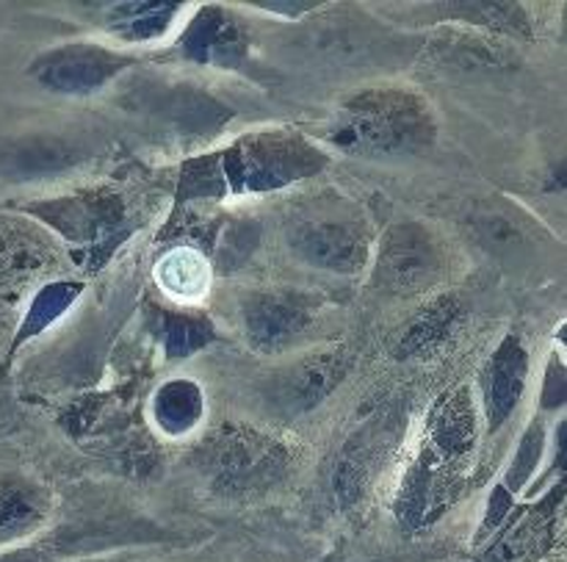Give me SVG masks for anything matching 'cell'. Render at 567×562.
Returning <instances> with one entry per match:
<instances>
[{
    "label": "cell",
    "instance_id": "6da1fadb",
    "mask_svg": "<svg viewBox=\"0 0 567 562\" xmlns=\"http://www.w3.org/2000/svg\"><path fill=\"white\" fill-rule=\"evenodd\" d=\"M435 116L426 100L404 89L354 94L324 127V139L332 147L365 159L424 153L435 142Z\"/></svg>",
    "mask_w": 567,
    "mask_h": 562
},
{
    "label": "cell",
    "instance_id": "7a4b0ae2",
    "mask_svg": "<svg viewBox=\"0 0 567 562\" xmlns=\"http://www.w3.org/2000/svg\"><path fill=\"white\" fill-rule=\"evenodd\" d=\"M476 438V416L465 391H452L441 399L430 419L424 458L415 466L413 488L402 493V515L408 524L424 527L441 515L452 499L454 471L468 458Z\"/></svg>",
    "mask_w": 567,
    "mask_h": 562
},
{
    "label": "cell",
    "instance_id": "3957f363",
    "mask_svg": "<svg viewBox=\"0 0 567 562\" xmlns=\"http://www.w3.org/2000/svg\"><path fill=\"white\" fill-rule=\"evenodd\" d=\"M288 244L299 260L336 275H352L369 258L363 214L347 200H327L305 208L288 225Z\"/></svg>",
    "mask_w": 567,
    "mask_h": 562
},
{
    "label": "cell",
    "instance_id": "277c9868",
    "mask_svg": "<svg viewBox=\"0 0 567 562\" xmlns=\"http://www.w3.org/2000/svg\"><path fill=\"white\" fill-rule=\"evenodd\" d=\"M321 164L324 155L297 133H255L221 155L219 181L225 192H266L316 175Z\"/></svg>",
    "mask_w": 567,
    "mask_h": 562
},
{
    "label": "cell",
    "instance_id": "5b68a950",
    "mask_svg": "<svg viewBox=\"0 0 567 562\" xmlns=\"http://www.w3.org/2000/svg\"><path fill=\"white\" fill-rule=\"evenodd\" d=\"M136 64V55L97 42H66L39 53L28 75L42 89L70 98H86L114 81L122 70Z\"/></svg>",
    "mask_w": 567,
    "mask_h": 562
},
{
    "label": "cell",
    "instance_id": "8992f818",
    "mask_svg": "<svg viewBox=\"0 0 567 562\" xmlns=\"http://www.w3.org/2000/svg\"><path fill=\"white\" fill-rule=\"evenodd\" d=\"M446 275L441 242L419 222H402L385 233L377 253L374 283L388 294H421Z\"/></svg>",
    "mask_w": 567,
    "mask_h": 562
},
{
    "label": "cell",
    "instance_id": "52a82bcc",
    "mask_svg": "<svg viewBox=\"0 0 567 562\" xmlns=\"http://www.w3.org/2000/svg\"><path fill=\"white\" fill-rule=\"evenodd\" d=\"M316 299L302 292H255L244 299L241 319L247 338L260 352L291 347L316 319Z\"/></svg>",
    "mask_w": 567,
    "mask_h": 562
},
{
    "label": "cell",
    "instance_id": "ba28073f",
    "mask_svg": "<svg viewBox=\"0 0 567 562\" xmlns=\"http://www.w3.org/2000/svg\"><path fill=\"white\" fill-rule=\"evenodd\" d=\"M25 211L59 231L66 242L83 244V247H100L125 222L120 200L105 197V194L42 200V203H31Z\"/></svg>",
    "mask_w": 567,
    "mask_h": 562
},
{
    "label": "cell",
    "instance_id": "9c48e42d",
    "mask_svg": "<svg viewBox=\"0 0 567 562\" xmlns=\"http://www.w3.org/2000/svg\"><path fill=\"white\" fill-rule=\"evenodd\" d=\"M86 161L81 144L53 133H25V136L0 139V181L33 183L64 175L72 166Z\"/></svg>",
    "mask_w": 567,
    "mask_h": 562
},
{
    "label": "cell",
    "instance_id": "30bf717a",
    "mask_svg": "<svg viewBox=\"0 0 567 562\" xmlns=\"http://www.w3.org/2000/svg\"><path fill=\"white\" fill-rule=\"evenodd\" d=\"M526 377H529V358H526L524 344L515 336H507L502 347L491 355L480 377L482 405H485L491 430H498L513 416V410L518 408L520 397H524Z\"/></svg>",
    "mask_w": 567,
    "mask_h": 562
},
{
    "label": "cell",
    "instance_id": "8fae6325",
    "mask_svg": "<svg viewBox=\"0 0 567 562\" xmlns=\"http://www.w3.org/2000/svg\"><path fill=\"white\" fill-rule=\"evenodd\" d=\"M210 463L221 486L247 491L252 482L271 480L286 466V454L277 443L264 441L258 436H227L210 443Z\"/></svg>",
    "mask_w": 567,
    "mask_h": 562
},
{
    "label": "cell",
    "instance_id": "7c38bea8",
    "mask_svg": "<svg viewBox=\"0 0 567 562\" xmlns=\"http://www.w3.org/2000/svg\"><path fill=\"white\" fill-rule=\"evenodd\" d=\"M53 497L44 486L25 474L0 477V549L20 546L37 535L50 519Z\"/></svg>",
    "mask_w": 567,
    "mask_h": 562
},
{
    "label": "cell",
    "instance_id": "4fadbf2b",
    "mask_svg": "<svg viewBox=\"0 0 567 562\" xmlns=\"http://www.w3.org/2000/svg\"><path fill=\"white\" fill-rule=\"evenodd\" d=\"M247 50V33L225 9H203L186 28L183 53L197 64L233 67Z\"/></svg>",
    "mask_w": 567,
    "mask_h": 562
},
{
    "label": "cell",
    "instance_id": "5bb4252c",
    "mask_svg": "<svg viewBox=\"0 0 567 562\" xmlns=\"http://www.w3.org/2000/svg\"><path fill=\"white\" fill-rule=\"evenodd\" d=\"M388 416H377L371 419L352 441L343 449L341 460H338L336 471V493L343 502H354L360 499V493L365 491L371 480V471L374 466L385 458V443L391 441V425H388Z\"/></svg>",
    "mask_w": 567,
    "mask_h": 562
},
{
    "label": "cell",
    "instance_id": "9a60e30c",
    "mask_svg": "<svg viewBox=\"0 0 567 562\" xmlns=\"http://www.w3.org/2000/svg\"><path fill=\"white\" fill-rule=\"evenodd\" d=\"M210 260L197 247H172L155 264V283L166 297L183 305L203 303L210 294Z\"/></svg>",
    "mask_w": 567,
    "mask_h": 562
},
{
    "label": "cell",
    "instance_id": "2e32d148",
    "mask_svg": "<svg viewBox=\"0 0 567 562\" xmlns=\"http://www.w3.org/2000/svg\"><path fill=\"white\" fill-rule=\"evenodd\" d=\"M183 6L172 3V0H125V3H114L105 9V31L114 33L120 42L138 44L150 42V39L164 37L172 28V22L181 17Z\"/></svg>",
    "mask_w": 567,
    "mask_h": 562
},
{
    "label": "cell",
    "instance_id": "e0dca14e",
    "mask_svg": "<svg viewBox=\"0 0 567 562\" xmlns=\"http://www.w3.org/2000/svg\"><path fill=\"white\" fill-rule=\"evenodd\" d=\"M205 416V397L197 382L192 380H169L158 388L153 399V419L161 432L177 438L197 430Z\"/></svg>",
    "mask_w": 567,
    "mask_h": 562
},
{
    "label": "cell",
    "instance_id": "ac0fdd59",
    "mask_svg": "<svg viewBox=\"0 0 567 562\" xmlns=\"http://www.w3.org/2000/svg\"><path fill=\"white\" fill-rule=\"evenodd\" d=\"M78 294H81V286H78V283H70V280H59V283H50V286H44L42 292L31 299V305H28L25 316H22L20 327H17V333H14L11 349H20L22 344H28L31 338H37L39 333L48 330L53 321H59L61 314H64L72 303H75Z\"/></svg>",
    "mask_w": 567,
    "mask_h": 562
},
{
    "label": "cell",
    "instance_id": "d6986e66",
    "mask_svg": "<svg viewBox=\"0 0 567 562\" xmlns=\"http://www.w3.org/2000/svg\"><path fill=\"white\" fill-rule=\"evenodd\" d=\"M338 377H341V360H336V355L293 366L288 371L291 382H282V405H288V408H313L336 386Z\"/></svg>",
    "mask_w": 567,
    "mask_h": 562
},
{
    "label": "cell",
    "instance_id": "ffe728a7",
    "mask_svg": "<svg viewBox=\"0 0 567 562\" xmlns=\"http://www.w3.org/2000/svg\"><path fill=\"white\" fill-rule=\"evenodd\" d=\"M460 316L457 303L452 299H441V303L432 305L430 310H424L421 319L413 321L408 333L402 338V352L404 355H419L424 349H432L435 344H441L446 338V333H452L454 319Z\"/></svg>",
    "mask_w": 567,
    "mask_h": 562
},
{
    "label": "cell",
    "instance_id": "44dd1931",
    "mask_svg": "<svg viewBox=\"0 0 567 562\" xmlns=\"http://www.w3.org/2000/svg\"><path fill=\"white\" fill-rule=\"evenodd\" d=\"M210 336V327L192 316H172L164 325V347L169 360H181L203 347Z\"/></svg>",
    "mask_w": 567,
    "mask_h": 562
},
{
    "label": "cell",
    "instance_id": "7402d4cb",
    "mask_svg": "<svg viewBox=\"0 0 567 562\" xmlns=\"http://www.w3.org/2000/svg\"><path fill=\"white\" fill-rule=\"evenodd\" d=\"M474 227L480 233L482 244L487 249H496V253H513L520 242H524V233L515 225L513 219H507L504 214H496V211H482V214L474 216Z\"/></svg>",
    "mask_w": 567,
    "mask_h": 562
},
{
    "label": "cell",
    "instance_id": "603a6c76",
    "mask_svg": "<svg viewBox=\"0 0 567 562\" xmlns=\"http://www.w3.org/2000/svg\"><path fill=\"white\" fill-rule=\"evenodd\" d=\"M0 562H55V552L44 543H25V546L0 549Z\"/></svg>",
    "mask_w": 567,
    "mask_h": 562
},
{
    "label": "cell",
    "instance_id": "cb8c5ba5",
    "mask_svg": "<svg viewBox=\"0 0 567 562\" xmlns=\"http://www.w3.org/2000/svg\"><path fill=\"white\" fill-rule=\"evenodd\" d=\"M537 443H540V441H537ZM537 443H535V436L526 438V441H524V454H532V452H535ZM529 466H532V469H535V463H529ZM515 469H518V471H529V469H526L524 463H518V466H515Z\"/></svg>",
    "mask_w": 567,
    "mask_h": 562
},
{
    "label": "cell",
    "instance_id": "d4e9b609",
    "mask_svg": "<svg viewBox=\"0 0 567 562\" xmlns=\"http://www.w3.org/2000/svg\"><path fill=\"white\" fill-rule=\"evenodd\" d=\"M94 562H122V560H94Z\"/></svg>",
    "mask_w": 567,
    "mask_h": 562
}]
</instances>
